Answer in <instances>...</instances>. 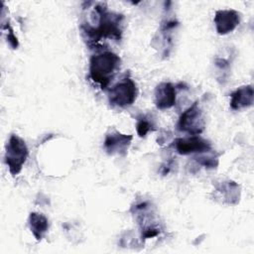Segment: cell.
<instances>
[{"mask_svg":"<svg viewBox=\"0 0 254 254\" xmlns=\"http://www.w3.org/2000/svg\"><path fill=\"white\" fill-rule=\"evenodd\" d=\"M28 155L29 151L25 141L17 135H11L6 145L5 163L13 176L22 171Z\"/></svg>","mask_w":254,"mask_h":254,"instance_id":"3957f363","label":"cell"},{"mask_svg":"<svg viewBox=\"0 0 254 254\" xmlns=\"http://www.w3.org/2000/svg\"><path fill=\"white\" fill-rule=\"evenodd\" d=\"M155 104L158 109H170L176 104V87L171 82H162L155 89Z\"/></svg>","mask_w":254,"mask_h":254,"instance_id":"9c48e42d","label":"cell"},{"mask_svg":"<svg viewBox=\"0 0 254 254\" xmlns=\"http://www.w3.org/2000/svg\"><path fill=\"white\" fill-rule=\"evenodd\" d=\"M123 19L121 14L109 12L104 4H96L90 13V20L80 26L87 45L93 47L102 40L120 41L123 33Z\"/></svg>","mask_w":254,"mask_h":254,"instance_id":"6da1fadb","label":"cell"},{"mask_svg":"<svg viewBox=\"0 0 254 254\" xmlns=\"http://www.w3.org/2000/svg\"><path fill=\"white\" fill-rule=\"evenodd\" d=\"M121 59L112 52H103L91 57L89 76L102 89H106L119 71Z\"/></svg>","mask_w":254,"mask_h":254,"instance_id":"7a4b0ae2","label":"cell"},{"mask_svg":"<svg viewBox=\"0 0 254 254\" xmlns=\"http://www.w3.org/2000/svg\"><path fill=\"white\" fill-rule=\"evenodd\" d=\"M138 96V87L131 77H123L114 84L108 94L109 103L113 106L125 108L132 105Z\"/></svg>","mask_w":254,"mask_h":254,"instance_id":"277c9868","label":"cell"},{"mask_svg":"<svg viewBox=\"0 0 254 254\" xmlns=\"http://www.w3.org/2000/svg\"><path fill=\"white\" fill-rule=\"evenodd\" d=\"M213 22L216 32L219 35H226L232 32L240 23V14L232 9L218 10L215 12Z\"/></svg>","mask_w":254,"mask_h":254,"instance_id":"ba28073f","label":"cell"},{"mask_svg":"<svg viewBox=\"0 0 254 254\" xmlns=\"http://www.w3.org/2000/svg\"><path fill=\"white\" fill-rule=\"evenodd\" d=\"M221 195L223 194V200L227 203H237V199H239V186L232 182H224L222 185L216 190Z\"/></svg>","mask_w":254,"mask_h":254,"instance_id":"7c38bea8","label":"cell"},{"mask_svg":"<svg viewBox=\"0 0 254 254\" xmlns=\"http://www.w3.org/2000/svg\"><path fill=\"white\" fill-rule=\"evenodd\" d=\"M29 227L35 238L40 241L42 240L48 232L49 220L43 214L39 212H31L28 219Z\"/></svg>","mask_w":254,"mask_h":254,"instance_id":"8fae6325","label":"cell"},{"mask_svg":"<svg viewBox=\"0 0 254 254\" xmlns=\"http://www.w3.org/2000/svg\"><path fill=\"white\" fill-rule=\"evenodd\" d=\"M174 147L181 155L205 153L211 150L210 143L198 135H191L187 138H178L174 142Z\"/></svg>","mask_w":254,"mask_h":254,"instance_id":"8992f818","label":"cell"},{"mask_svg":"<svg viewBox=\"0 0 254 254\" xmlns=\"http://www.w3.org/2000/svg\"><path fill=\"white\" fill-rule=\"evenodd\" d=\"M230 108L241 110L252 106L254 101V90L252 85H243L238 87L230 94Z\"/></svg>","mask_w":254,"mask_h":254,"instance_id":"30bf717a","label":"cell"},{"mask_svg":"<svg viewBox=\"0 0 254 254\" xmlns=\"http://www.w3.org/2000/svg\"><path fill=\"white\" fill-rule=\"evenodd\" d=\"M205 127V119L203 112L198 106L197 101L192 103L180 116L178 129L190 135H199Z\"/></svg>","mask_w":254,"mask_h":254,"instance_id":"5b68a950","label":"cell"},{"mask_svg":"<svg viewBox=\"0 0 254 254\" xmlns=\"http://www.w3.org/2000/svg\"><path fill=\"white\" fill-rule=\"evenodd\" d=\"M153 126H154V124H153L152 120H150V118H148L146 116L139 118L137 121V125H136V130H137L138 135L140 137H145L148 132L153 130Z\"/></svg>","mask_w":254,"mask_h":254,"instance_id":"4fadbf2b","label":"cell"},{"mask_svg":"<svg viewBox=\"0 0 254 254\" xmlns=\"http://www.w3.org/2000/svg\"><path fill=\"white\" fill-rule=\"evenodd\" d=\"M131 135H125L118 131L109 132L104 140V149L109 155L125 156L132 141Z\"/></svg>","mask_w":254,"mask_h":254,"instance_id":"52a82bcc","label":"cell"},{"mask_svg":"<svg viewBox=\"0 0 254 254\" xmlns=\"http://www.w3.org/2000/svg\"><path fill=\"white\" fill-rule=\"evenodd\" d=\"M7 41H8V44L13 49H17V47H18V40L15 37V35L13 33V30H12V28L10 26H9V32L7 33Z\"/></svg>","mask_w":254,"mask_h":254,"instance_id":"5bb4252c","label":"cell"}]
</instances>
